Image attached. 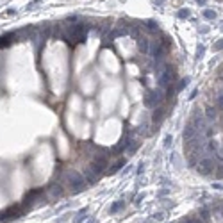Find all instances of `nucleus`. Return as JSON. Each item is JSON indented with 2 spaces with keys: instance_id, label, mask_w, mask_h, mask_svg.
I'll list each match as a JSON object with an SVG mask.
<instances>
[{
  "instance_id": "nucleus-1",
  "label": "nucleus",
  "mask_w": 223,
  "mask_h": 223,
  "mask_svg": "<svg viewBox=\"0 0 223 223\" xmlns=\"http://www.w3.org/2000/svg\"><path fill=\"white\" fill-rule=\"evenodd\" d=\"M25 212H27V209H25L22 204H18V205H11L9 209H6V211L0 212V221H11V220L22 218Z\"/></svg>"
},
{
  "instance_id": "nucleus-2",
  "label": "nucleus",
  "mask_w": 223,
  "mask_h": 223,
  "mask_svg": "<svg viewBox=\"0 0 223 223\" xmlns=\"http://www.w3.org/2000/svg\"><path fill=\"white\" fill-rule=\"evenodd\" d=\"M107 162H109V157H107L106 154H104V155H96V157H93V161H91V170H93L96 175H100L107 168Z\"/></svg>"
},
{
  "instance_id": "nucleus-3",
  "label": "nucleus",
  "mask_w": 223,
  "mask_h": 223,
  "mask_svg": "<svg viewBox=\"0 0 223 223\" xmlns=\"http://www.w3.org/2000/svg\"><path fill=\"white\" fill-rule=\"evenodd\" d=\"M45 191L48 193L50 198H61V196L64 195V189H63V186H59V184H50Z\"/></svg>"
},
{
  "instance_id": "nucleus-4",
  "label": "nucleus",
  "mask_w": 223,
  "mask_h": 223,
  "mask_svg": "<svg viewBox=\"0 0 223 223\" xmlns=\"http://www.w3.org/2000/svg\"><path fill=\"white\" fill-rule=\"evenodd\" d=\"M18 38H20V36H16L14 32L4 34V36H0V46H2V48H6V46L13 45L14 41H18Z\"/></svg>"
},
{
  "instance_id": "nucleus-5",
  "label": "nucleus",
  "mask_w": 223,
  "mask_h": 223,
  "mask_svg": "<svg viewBox=\"0 0 223 223\" xmlns=\"http://www.w3.org/2000/svg\"><path fill=\"white\" fill-rule=\"evenodd\" d=\"M164 107H161V106H157L155 107V111H154V114H152V122H154V125H159V123L162 122V118L166 116L164 114Z\"/></svg>"
},
{
  "instance_id": "nucleus-6",
  "label": "nucleus",
  "mask_w": 223,
  "mask_h": 223,
  "mask_svg": "<svg viewBox=\"0 0 223 223\" xmlns=\"http://www.w3.org/2000/svg\"><path fill=\"white\" fill-rule=\"evenodd\" d=\"M123 207H125V202H123V200H120V202H116V204H112V207H111V212L114 214V212L122 211Z\"/></svg>"
},
{
  "instance_id": "nucleus-7",
  "label": "nucleus",
  "mask_w": 223,
  "mask_h": 223,
  "mask_svg": "<svg viewBox=\"0 0 223 223\" xmlns=\"http://www.w3.org/2000/svg\"><path fill=\"white\" fill-rule=\"evenodd\" d=\"M84 218H88V207H86V209H82V211L79 212V216L75 218V220H73V223H80L84 220Z\"/></svg>"
},
{
  "instance_id": "nucleus-8",
  "label": "nucleus",
  "mask_w": 223,
  "mask_h": 223,
  "mask_svg": "<svg viewBox=\"0 0 223 223\" xmlns=\"http://www.w3.org/2000/svg\"><path fill=\"white\" fill-rule=\"evenodd\" d=\"M123 164H125V159H120V161H118L116 164H114V166H111V170H109V173H116L118 170H120V168L123 166Z\"/></svg>"
},
{
  "instance_id": "nucleus-9",
  "label": "nucleus",
  "mask_w": 223,
  "mask_h": 223,
  "mask_svg": "<svg viewBox=\"0 0 223 223\" xmlns=\"http://www.w3.org/2000/svg\"><path fill=\"white\" fill-rule=\"evenodd\" d=\"M4 14H6V16H16L18 9H6V11H4Z\"/></svg>"
},
{
  "instance_id": "nucleus-10",
  "label": "nucleus",
  "mask_w": 223,
  "mask_h": 223,
  "mask_svg": "<svg viewBox=\"0 0 223 223\" xmlns=\"http://www.w3.org/2000/svg\"><path fill=\"white\" fill-rule=\"evenodd\" d=\"M39 2H41V0H32V4H29V6L25 7V9H27V11H30V9H34V7L38 6Z\"/></svg>"
},
{
  "instance_id": "nucleus-11",
  "label": "nucleus",
  "mask_w": 223,
  "mask_h": 223,
  "mask_svg": "<svg viewBox=\"0 0 223 223\" xmlns=\"http://www.w3.org/2000/svg\"><path fill=\"white\" fill-rule=\"evenodd\" d=\"M171 145V136H166V139H164V146H170Z\"/></svg>"
},
{
  "instance_id": "nucleus-12",
  "label": "nucleus",
  "mask_w": 223,
  "mask_h": 223,
  "mask_svg": "<svg viewBox=\"0 0 223 223\" xmlns=\"http://www.w3.org/2000/svg\"><path fill=\"white\" fill-rule=\"evenodd\" d=\"M88 223H95V220H89V221Z\"/></svg>"
}]
</instances>
